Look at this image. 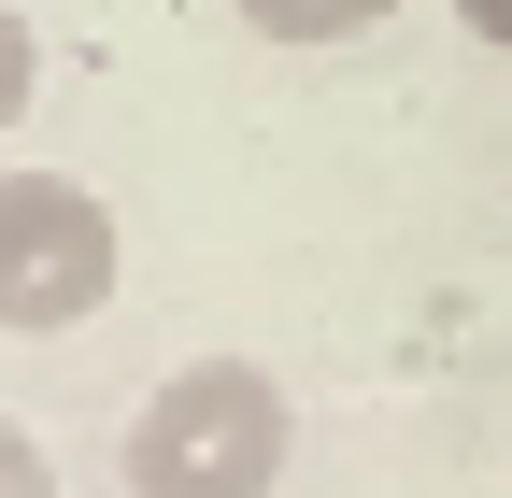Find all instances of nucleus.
<instances>
[{"label": "nucleus", "instance_id": "obj_6", "mask_svg": "<svg viewBox=\"0 0 512 498\" xmlns=\"http://www.w3.org/2000/svg\"><path fill=\"white\" fill-rule=\"evenodd\" d=\"M456 15H470V43H498V57H512V0H456Z\"/></svg>", "mask_w": 512, "mask_h": 498}, {"label": "nucleus", "instance_id": "obj_2", "mask_svg": "<svg viewBox=\"0 0 512 498\" xmlns=\"http://www.w3.org/2000/svg\"><path fill=\"white\" fill-rule=\"evenodd\" d=\"M114 271H128V242H114V200H100V185L0 171V328H29V342L86 328L100 299H114Z\"/></svg>", "mask_w": 512, "mask_h": 498}, {"label": "nucleus", "instance_id": "obj_5", "mask_svg": "<svg viewBox=\"0 0 512 498\" xmlns=\"http://www.w3.org/2000/svg\"><path fill=\"white\" fill-rule=\"evenodd\" d=\"M0 498H57V456L29 442V427H15V413H0Z\"/></svg>", "mask_w": 512, "mask_h": 498}, {"label": "nucleus", "instance_id": "obj_4", "mask_svg": "<svg viewBox=\"0 0 512 498\" xmlns=\"http://www.w3.org/2000/svg\"><path fill=\"white\" fill-rule=\"evenodd\" d=\"M29 72H43V43H29V15H15V0H0V129L29 114Z\"/></svg>", "mask_w": 512, "mask_h": 498}, {"label": "nucleus", "instance_id": "obj_1", "mask_svg": "<svg viewBox=\"0 0 512 498\" xmlns=\"http://www.w3.org/2000/svg\"><path fill=\"white\" fill-rule=\"evenodd\" d=\"M285 456H299V413L256 356H185L114 442L128 498H271Z\"/></svg>", "mask_w": 512, "mask_h": 498}, {"label": "nucleus", "instance_id": "obj_3", "mask_svg": "<svg viewBox=\"0 0 512 498\" xmlns=\"http://www.w3.org/2000/svg\"><path fill=\"white\" fill-rule=\"evenodd\" d=\"M399 0H242V29L256 43H356V29H384Z\"/></svg>", "mask_w": 512, "mask_h": 498}]
</instances>
